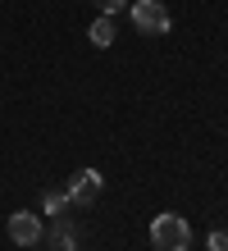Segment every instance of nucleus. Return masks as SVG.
<instances>
[{
    "mask_svg": "<svg viewBox=\"0 0 228 251\" xmlns=\"http://www.w3.org/2000/svg\"><path fill=\"white\" fill-rule=\"evenodd\" d=\"M151 242H155L160 251H187L192 247V228H187V219L174 215V210H164L151 219Z\"/></svg>",
    "mask_w": 228,
    "mask_h": 251,
    "instance_id": "obj_1",
    "label": "nucleus"
},
{
    "mask_svg": "<svg viewBox=\"0 0 228 251\" xmlns=\"http://www.w3.org/2000/svg\"><path fill=\"white\" fill-rule=\"evenodd\" d=\"M132 23L142 27V32H151V37H164L174 27L169 9H164L160 0H132Z\"/></svg>",
    "mask_w": 228,
    "mask_h": 251,
    "instance_id": "obj_2",
    "label": "nucleus"
},
{
    "mask_svg": "<svg viewBox=\"0 0 228 251\" xmlns=\"http://www.w3.org/2000/svg\"><path fill=\"white\" fill-rule=\"evenodd\" d=\"M101 187H105L101 169H78L69 178V205H91V201L101 197Z\"/></svg>",
    "mask_w": 228,
    "mask_h": 251,
    "instance_id": "obj_3",
    "label": "nucleus"
},
{
    "mask_svg": "<svg viewBox=\"0 0 228 251\" xmlns=\"http://www.w3.org/2000/svg\"><path fill=\"white\" fill-rule=\"evenodd\" d=\"M41 233H46V228H41L37 215H27V210H14V215H9V242H14V247H37Z\"/></svg>",
    "mask_w": 228,
    "mask_h": 251,
    "instance_id": "obj_4",
    "label": "nucleus"
},
{
    "mask_svg": "<svg viewBox=\"0 0 228 251\" xmlns=\"http://www.w3.org/2000/svg\"><path fill=\"white\" fill-rule=\"evenodd\" d=\"M41 238H46V247H51V251H78V233H73L69 219H55V228L41 233Z\"/></svg>",
    "mask_w": 228,
    "mask_h": 251,
    "instance_id": "obj_5",
    "label": "nucleus"
},
{
    "mask_svg": "<svg viewBox=\"0 0 228 251\" xmlns=\"http://www.w3.org/2000/svg\"><path fill=\"white\" fill-rule=\"evenodd\" d=\"M87 41H91V46H96V50L114 46V14H101V19H96V23L87 27Z\"/></svg>",
    "mask_w": 228,
    "mask_h": 251,
    "instance_id": "obj_6",
    "label": "nucleus"
},
{
    "mask_svg": "<svg viewBox=\"0 0 228 251\" xmlns=\"http://www.w3.org/2000/svg\"><path fill=\"white\" fill-rule=\"evenodd\" d=\"M64 205H69V187H46L41 192V210L46 215H64Z\"/></svg>",
    "mask_w": 228,
    "mask_h": 251,
    "instance_id": "obj_7",
    "label": "nucleus"
},
{
    "mask_svg": "<svg viewBox=\"0 0 228 251\" xmlns=\"http://www.w3.org/2000/svg\"><path fill=\"white\" fill-rule=\"evenodd\" d=\"M205 242H210V251H228V233H210Z\"/></svg>",
    "mask_w": 228,
    "mask_h": 251,
    "instance_id": "obj_8",
    "label": "nucleus"
},
{
    "mask_svg": "<svg viewBox=\"0 0 228 251\" xmlns=\"http://www.w3.org/2000/svg\"><path fill=\"white\" fill-rule=\"evenodd\" d=\"M96 5H101V14H119V9L128 5V0H96Z\"/></svg>",
    "mask_w": 228,
    "mask_h": 251,
    "instance_id": "obj_9",
    "label": "nucleus"
}]
</instances>
